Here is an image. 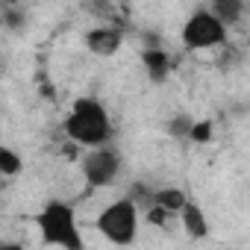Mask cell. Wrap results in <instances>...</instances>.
Here are the masks:
<instances>
[{
  "instance_id": "cell-1",
  "label": "cell",
  "mask_w": 250,
  "mask_h": 250,
  "mask_svg": "<svg viewBox=\"0 0 250 250\" xmlns=\"http://www.w3.org/2000/svg\"><path fill=\"white\" fill-rule=\"evenodd\" d=\"M62 133L80 147H100L112 139L109 112L94 97H77L65 124H62Z\"/></svg>"
},
{
  "instance_id": "cell-2",
  "label": "cell",
  "mask_w": 250,
  "mask_h": 250,
  "mask_svg": "<svg viewBox=\"0 0 250 250\" xmlns=\"http://www.w3.org/2000/svg\"><path fill=\"white\" fill-rule=\"evenodd\" d=\"M36 227H39L44 244H56L65 250H83L85 247L80 227H77V212L65 200H47L42 206V212L36 215Z\"/></svg>"
},
{
  "instance_id": "cell-3",
  "label": "cell",
  "mask_w": 250,
  "mask_h": 250,
  "mask_svg": "<svg viewBox=\"0 0 250 250\" xmlns=\"http://www.w3.org/2000/svg\"><path fill=\"white\" fill-rule=\"evenodd\" d=\"M94 227L109 244H133L139 235V203L133 197H121L109 203L97 215Z\"/></svg>"
},
{
  "instance_id": "cell-4",
  "label": "cell",
  "mask_w": 250,
  "mask_h": 250,
  "mask_svg": "<svg viewBox=\"0 0 250 250\" xmlns=\"http://www.w3.org/2000/svg\"><path fill=\"white\" fill-rule=\"evenodd\" d=\"M227 30L229 27L209 6H203V9H194L188 15V21L183 24L180 39H183V44L188 50H212V47H224L227 44Z\"/></svg>"
},
{
  "instance_id": "cell-5",
  "label": "cell",
  "mask_w": 250,
  "mask_h": 250,
  "mask_svg": "<svg viewBox=\"0 0 250 250\" xmlns=\"http://www.w3.org/2000/svg\"><path fill=\"white\" fill-rule=\"evenodd\" d=\"M121 171V153L100 145V147H91L85 156H83V177L88 180V186L100 188V186H109L115 183Z\"/></svg>"
},
{
  "instance_id": "cell-6",
  "label": "cell",
  "mask_w": 250,
  "mask_h": 250,
  "mask_svg": "<svg viewBox=\"0 0 250 250\" xmlns=\"http://www.w3.org/2000/svg\"><path fill=\"white\" fill-rule=\"evenodd\" d=\"M121 42H124L121 30L106 27V24L85 33V47H88L94 56H115V53L121 50Z\"/></svg>"
},
{
  "instance_id": "cell-7",
  "label": "cell",
  "mask_w": 250,
  "mask_h": 250,
  "mask_svg": "<svg viewBox=\"0 0 250 250\" xmlns=\"http://www.w3.org/2000/svg\"><path fill=\"white\" fill-rule=\"evenodd\" d=\"M180 221H183V229H186L191 238H206V235H209L206 212H203L194 200H186V206L180 209Z\"/></svg>"
},
{
  "instance_id": "cell-8",
  "label": "cell",
  "mask_w": 250,
  "mask_h": 250,
  "mask_svg": "<svg viewBox=\"0 0 250 250\" xmlns=\"http://www.w3.org/2000/svg\"><path fill=\"white\" fill-rule=\"evenodd\" d=\"M142 65H145V71L153 83H165L168 74H171V56L159 47H147L142 53Z\"/></svg>"
},
{
  "instance_id": "cell-9",
  "label": "cell",
  "mask_w": 250,
  "mask_h": 250,
  "mask_svg": "<svg viewBox=\"0 0 250 250\" xmlns=\"http://www.w3.org/2000/svg\"><path fill=\"white\" fill-rule=\"evenodd\" d=\"M227 27L238 24L244 18V0H212V6H209Z\"/></svg>"
},
{
  "instance_id": "cell-10",
  "label": "cell",
  "mask_w": 250,
  "mask_h": 250,
  "mask_svg": "<svg viewBox=\"0 0 250 250\" xmlns=\"http://www.w3.org/2000/svg\"><path fill=\"white\" fill-rule=\"evenodd\" d=\"M186 191L183 188H174V186H168V188H159V191H153V203L156 206H162V209H168L171 215H180V209L186 206Z\"/></svg>"
},
{
  "instance_id": "cell-11",
  "label": "cell",
  "mask_w": 250,
  "mask_h": 250,
  "mask_svg": "<svg viewBox=\"0 0 250 250\" xmlns=\"http://www.w3.org/2000/svg\"><path fill=\"white\" fill-rule=\"evenodd\" d=\"M194 124H197V121H194L191 115L180 112V115L168 118L165 130H168V136H171V139H188V142H191V130H194Z\"/></svg>"
},
{
  "instance_id": "cell-12",
  "label": "cell",
  "mask_w": 250,
  "mask_h": 250,
  "mask_svg": "<svg viewBox=\"0 0 250 250\" xmlns=\"http://www.w3.org/2000/svg\"><path fill=\"white\" fill-rule=\"evenodd\" d=\"M21 168H24V159L9 145L0 147V174H3V177H15V174H21Z\"/></svg>"
},
{
  "instance_id": "cell-13",
  "label": "cell",
  "mask_w": 250,
  "mask_h": 250,
  "mask_svg": "<svg viewBox=\"0 0 250 250\" xmlns=\"http://www.w3.org/2000/svg\"><path fill=\"white\" fill-rule=\"evenodd\" d=\"M85 9H88V12H94L97 18H115V9L106 3V0H88Z\"/></svg>"
},
{
  "instance_id": "cell-14",
  "label": "cell",
  "mask_w": 250,
  "mask_h": 250,
  "mask_svg": "<svg viewBox=\"0 0 250 250\" xmlns=\"http://www.w3.org/2000/svg\"><path fill=\"white\" fill-rule=\"evenodd\" d=\"M209 139H212V124H209V121L194 124V130H191V142H209Z\"/></svg>"
}]
</instances>
